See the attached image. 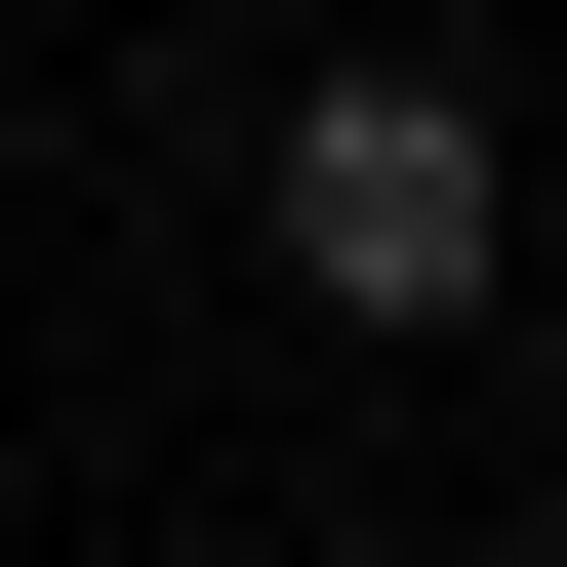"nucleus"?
<instances>
[{
  "label": "nucleus",
  "mask_w": 567,
  "mask_h": 567,
  "mask_svg": "<svg viewBox=\"0 0 567 567\" xmlns=\"http://www.w3.org/2000/svg\"><path fill=\"white\" fill-rule=\"evenodd\" d=\"M284 284H324V324H486V284H527V163H486L446 41H324V82H284Z\"/></svg>",
  "instance_id": "nucleus-1"
}]
</instances>
